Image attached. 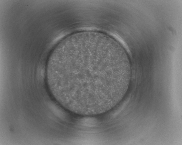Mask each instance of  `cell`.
Returning a JSON list of instances; mask_svg holds the SVG:
<instances>
[{
	"instance_id": "cell-1",
	"label": "cell",
	"mask_w": 182,
	"mask_h": 145,
	"mask_svg": "<svg viewBox=\"0 0 182 145\" xmlns=\"http://www.w3.org/2000/svg\"><path fill=\"white\" fill-rule=\"evenodd\" d=\"M117 65L99 52L86 51L56 62L53 75L63 99L93 105L114 94L118 83Z\"/></svg>"
}]
</instances>
